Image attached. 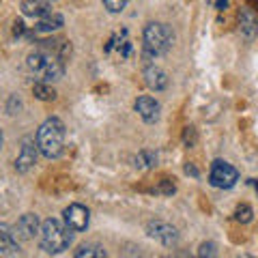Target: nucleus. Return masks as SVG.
<instances>
[{
  "label": "nucleus",
  "mask_w": 258,
  "mask_h": 258,
  "mask_svg": "<svg viewBox=\"0 0 258 258\" xmlns=\"http://www.w3.org/2000/svg\"><path fill=\"white\" fill-rule=\"evenodd\" d=\"M37 147L39 153L47 159H56L62 155L64 149V123L60 118H47L45 123H41L37 132Z\"/></svg>",
  "instance_id": "obj_1"
},
{
  "label": "nucleus",
  "mask_w": 258,
  "mask_h": 258,
  "mask_svg": "<svg viewBox=\"0 0 258 258\" xmlns=\"http://www.w3.org/2000/svg\"><path fill=\"white\" fill-rule=\"evenodd\" d=\"M136 166H138V168H153V166H157V153L142 151L140 155L136 157Z\"/></svg>",
  "instance_id": "obj_18"
},
{
  "label": "nucleus",
  "mask_w": 258,
  "mask_h": 258,
  "mask_svg": "<svg viewBox=\"0 0 258 258\" xmlns=\"http://www.w3.org/2000/svg\"><path fill=\"white\" fill-rule=\"evenodd\" d=\"M39 230H41V224H39V217L35 213H26V215H22L18 224L13 226V232H15V237L22 239V241H30V239H35L39 235Z\"/></svg>",
  "instance_id": "obj_9"
},
{
  "label": "nucleus",
  "mask_w": 258,
  "mask_h": 258,
  "mask_svg": "<svg viewBox=\"0 0 258 258\" xmlns=\"http://www.w3.org/2000/svg\"><path fill=\"white\" fill-rule=\"evenodd\" d=\"M32 93H35V97L41 101H54L56 99V91L47 82H37L32 86Z\"/></svg>",
  "instance_id": "obj_17"
},
{
  "label": "nucleus",
  "mask_w": 258,
  "mask_h": 258,
  "mask_svg": "<svg viewBox=\"0 0 258 258\" xmlns=\"http://www.w3.org/2000/svg\"><path fill=\"white\" fill-rule=\"evenodd\" d=\"M37 142L32 138H24L22 140V147H20V153H18V159H15V170L20 174H26L32 166L37 164Z\"/></svg>",
  "instance_id": "obj_7"
},
{
  "label": "nucleus",
  "mask_w": 258,
  "mask_h": 258,
  "mask_svg": "<svg viewBox=\"0 0 258 258\" xmlns=\"http://www.w3.org/2000/svg\"><path fill=\"white\" fill-rule=\"evenodd\" d=\"M256 191H258V181H256Z\"/></svg>",
  "instance_id": "obj_28"
},
{
  "label": "nucleus",
  "mask_w": 258,
  "mask_h": 258,
  "mask_svg": "<svg viewBox=\"0 0 258 258\" xmlns=\"http://www.w3.org/2000/svg\"><path fill=\"white\" fill-rule=\"evenodd\" d=\"M142 41H144V52H147V56H161V54H166L172 47L174 35H172V30L168 28L166 24L149 22L147 26H144Z\"/></svg>",
  "instance_id": "obj_4"
},
{
  "label": "nucleus",
  "mask_w": 258,
  "mask_h": 258,
  "mask_svg": "<svg viewBox=\"0 0 258 258\" xmlns=\"http://www.w3.org/2000/svg\"><path fill=\"white\" fill-rule=\"evenodd\" d=\"M74 241V230L67 224H62L58 220H45L39 230V245L45 254H60L62 249H67Z\"/></svg>",
  "instance_id": "obj_2"
},
{
  "label": "nucleus",
  "mask_w": 258,
  "mask_h": 258,
  "mask_svg": "<svg viewBox=\"0 0 258 258\" xmlns=\"http://www.w3.org/2000/svg\"><path fill=\"white\" fill-rule=\"evenodd\" d=\"M62 26H64L62 15H58V13H50V15H45V18H41V20L37 22L35 30H37V32H56V30H60Z\"/></svg>",
  "instance_id": "obj_15"
},
{
  "label": "nucleus",
  "mask_w": 258,
  "mask_h": 258,
  "mask_svg": "<svg viewBox=\"0 0 258 258\" xmlns=\"http://www.w3.org/2000/svg\"><path fill=\"white\" fill-rule=\"evenodd\" d=\"M239 28H241V35L245 39H254L256 32H258V18H256V11L249 9V7H243L239 11Z\"/></svg>",
  "instance_id": "obj_11"
},
{
  "label": "nucleus",
  "mask_w": 258,
  "mask_h": 258,
  "mask_svg": "<svg viewBox=\"0 0 258 258\" xmlns=\"http://www.w3.org/2000/svg\"><path fill=\"white\" fill-rule=\"evenodd\" d=\"M217 252H215V243H203L200 245V249H198V256H215Z\"/></svg>",
  "instance_id": "obj_23"
},
{
  "label": "nucleus",
  "mask_w": 258,
  "mask_h": 258,
  "mask_svg": "<svg viewBox=\"0 0 258 258\" xmlns=\"http://www.w3.org/2000/svg\"><path fill=\"white\" fill-rule=\"evenodd\" d=\"M239 181V172L235 166H230L228 161H222V159H215L211 164V172H209V183L213 187H220V189H230L232 185Z\"/></svg>",
  "instance_id": "obj_5"
},
{
  "label": "nucleus",
  "mask_w": 258,
  "mask_h": 258,
  "mask_svg": "<svg viewBox=\"0 0 258 258\" xmlns=\"http://www.w3.org/2000/svg\"><path fill=\"white\" fill-rule=\"evenodd\" d=\"M252 215H254L252 207H249V205H239L237 211H235V220L241 222V224H249V222H252Z\"/></svg>",
  "instance_id": "obj_19"
},
{
  "label": "nucleus",
  "mask_w": 258,
  "mask_h": 258,
  "mask_svg": "<svg viewBox=\"0 0 258 258\" xmlns=\"http://www.w3.org/2000/svg\"><path fill=\"white\" fill-rule=\"evenodd\" d=\"M129 0H103V7L110 11V13H120L127 7Z\"/></svg>",
  "instance_id": "obj_21"
},
{
  "label": "nucleus",
  "mask_w": 258,
  "mask_h": 258,
  "mask_svg": "<svg viewBox=\"0 0 258 258\" xmlns=\"http://www.w3.org/2000/svg\"><path fill=\"white\" fill-rule=\"evenodd\" d=\"M144 82H147V86L155 93L166 91L168 88V74L159 67H147L144 69Z\"/></svg>",
  "instance_id": "obj_13"
},
{
  "label": "nucleus",
  "mask_w": 258,
  "mask_h": 258,
  "mask_svg": "<svg viewBox=\"0 0 258 258\" xmlns=\"http://www.w3.org/2000/svg\"><path fill=\"white\" fill-rule=\"evenodd\" d=\"M196 142H198L196 129H194V127H185V129H183V144H185L187 149H191V147H196Z\"/></svg>",
  "instance_id": "obj_20"
},
{
  "label": "nucleus",
  "mask_w": 258,
  "mask_h": 258,
  "mask_svg": "<svg viewBox=\"0 0 258 258\" xmlns=\"http://www.w3.org/2000/svg\"><path fill=\"white\" fill-rule=\"evenodd\" d=\"M76 258H106L108 252L103 249V245H97V243H84L80 245L76 252H74Z\"/></svg>",
  "instance_id": "obj_16"
},
{
  "label": "nucleus",
  "mask_w": 258,
  "mask_h": 258,
  "mask_svg": "<svg viewBox=\"0 0 258 258\" xmlns=\"http://www.w3.org/2000/svg\"><path fill=\"white\" fill-rule=\"evenodd\" d=\"M0 254L3 256H13L20 254V245H18V237L11 226L0 224Z\"/></svg>",
  "instance_id": "obj_12"
},
{
  "label": "nucleus",
  "mask_w": 258,
  "mask_h": 258,
  "mask_svg": "<svg viewBox=\"0 0 258 258\" xmlns=\"http://www.w3.org/2000/svg\"><path fill=\"white\" fill-rule=\"evenodd\" d=\"M185 172L191 174V176H198V174H200V172H198V168L194 166V164H187V166H185Z\"/></svg>",
  "instance_id": "obj_25"
},
{
  "label": "nucleus",
  "mask_w": 258,
  "mask_h": 258,
  "mask_svg": "<svg viewBox=\"0 0 258 258\" xmlns=\"http://www.w3.org/2000/svg\"><path fill=\"white\" fill-rule=\"evenodd\" d=\"M22 13L28 18H45L52 13V5L50 0H24L22 3Z\"/></svg>",
  "instance_id": "obj_14"
},
{
  "label": "nucleus",
  "mask_w": 258,
  "mask_h": 258,
  "mask_svg": "<svg viewBox=\"0 0 258 258\" xmlns=\"http://www.w3.org/2000/svg\"><path fill=\"white\" fill-rule=\"evenodd\" d=\"M215 7H217L220 11H224L226 7H228V0H215Z\"/></svg>",
  "instance_id": "obj_26"
},
{
  "label": "nucleus",
  "mask_w": 258,
  "mask_h": 258,
  "mask_svg": "<svg viewBox=\"0 0 258 258\" xmlns=\"http://www.w3.org/2000/svg\"><path fill=\"white\" fill-rule=\"evenodd\" d=\"M13 35L15 37H22L24 35V22H15L13 24Z\"/></svg>",
  "instance_id": "obj_24"
},
{
  "label": "nucleus",
  "mask_w": 258,
  "mask_h": 258,
  "mask_svg": "<svg viewBox=\"0 0 258 258\" xmlns=\"http://www.w3.org/2000/svg\"><path fill=\"white\" fill-rule=\"evenodd\" d=\"M64 60L60 58L58 54H50V52H43V50H37L28 54L26 64L32 74L39 76V82H58V80L64 76Z\"/></svg>",
  "instance_id": "obj_3"
},
{
  "label": "nucleus",
  "mask_w": 258,
  "mask_h": 258,
  "mask_svg": "<svg viewBox=\"0 0 258 258\" xmlns=\"http://www.w3.org/2000/svg\"><path fill=\"white\" fill-rule=\"evenodd\" d=\"M134 108H136V112L142 116V120L144 123H155V120L159 118V101L157 99H153V97H149V95H142V97H138L136 99V103H134Z\"/></svg>",
  "instance_id": "obj_10"
},
{
  "label": "nucleus",
  "mask_w": 258,
  "mask_h": 258,
  "mask_svg": "<svg viewBox=\"0 0 258 258\" xmlns=\"http://www.w3.org/2000/svg\"><path fill=\"white\" fill-rule=\"evenodd\" d=\"M147 235L151 239L159 241V243H164V245H176L179 243V230H176L172 224L161 222V220H153V222L147 224Z\"/></svg>",
  "instance_id": "obj_6"
},
{
  "label": "nucleus",
  "mask_w": 258,
  "mask_h": 258,
  "mask_svg": "<svg viewBox=\"0 0 258 258\" xmlns=\"http://www.w3.org/2000/svg\"><path fill=\"white\" fill-rule=\"evenodd\" d=\"M157 191H159V194H168V196H170V194L176 191V187H174V183H172L170 179H164V181H161V185L157 187Z\"/></svg>",
  "instance_id": "obj_22"
},
{
  "label": "nucleus",
  "mask_w": 258,
  "mask_h": 258,
  "mask_svg": "<svg viewBox=\"0 0 258 258\" xmlns=\"http://www.w3.org/2000/svg\"><path fill=\"white\" fill-rule=\"evenodd\" d=\"M62 217H64V224H67L74 232H84L88 228L91 213H88V209L82 205H69L62 211Z\"/></svg>",
  "instance_id": "obj_8"
},
{
  "label": "nucleus",
  "mask_w": 258,
  "mask_h": 258,
  "mask_svg": "<svg viewBox=\"0 0 258 258\" xmlns=\"http://www.w3.org/2000/svg\"><path fill=\"white\" fill-rule=\"evenodd\" d=\"M3 144H5V136H3V132H0V149H3Z\"/></svg>",
  "instance_id": "obj_27"
}]
</instances>
